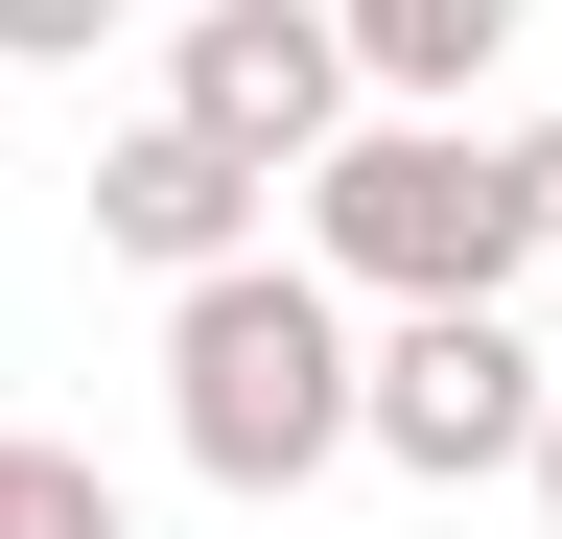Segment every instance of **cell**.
I'll return each instance as SVG.
<instances>
[{
    "label": "cell",
    "instance_id": "cell-4",
    "mask_svg": "<svg viewBox=\"0 0 562 539\" xmlns=\"http://www.w3.org/2000/svg\"><path fill=\"white\" fill-rule=\"evenodd\" d=\"M165 117H188L235 188H305V165L351 142V24H328V0H188Z\"/></svg>",
    "mask_w": 562,
    "mask_h": 539
},
{
    "label": "cell",
    "instance_id": "cell-9",
    "mask_svg": "<svg viewBox=\"0 0 562 539\" xmlns=\"http://www.w3.org/2000/svg\"><path fill=\"white\" fill-rule=\"evenodd\" d=\"M516 165H539V212H562V117H539V142H516Z\"/></svg>",
    "mask_w": 562,
    "mask_h": 539
},
{
    "label": "cell",
    "instance_id": "cell-2",
    "mask_svg": "<svg viewBox=\"0 0 562 539\" xmlns=\"http://www.w3.org/2000/svg\"><path fill=\"white\" fill-rule=\"evenodd\" d=\"M351 375H375V328H351L305 258H235V282L165 305V446L211 469V493H305V469H351Z\"/></svg>",
    "mask_w": 562,
    "mask_h": 539
},
{
    "label": "cell",
    "instance_id": "cell-5",
    "mask_svg": "<svg viewBox=\"0 0 562 539\" xmlns=\"http://www.w3.org/2000/svg\"><path fill=\"white\" fill-rule=\"evenodd\" d=\"M258 212H281V188H235V165H211L165 94H140L117 142H94V258H140L165 305H188V282H235V258H258Z\"/></svg>",
    "mask_w": 562,
    "mask_h": 539
},
{
    "label": "cell",
    "instance_id": "cell-6",
    "mask_svg": "<svg viewBox=\"0 0 562 539\" xmlns=\"http://www.w3.org/2000/svg\"><path fill=\"white\" fill-rule=\"evenodd\" d=\"M328 24H351V117H469L516 0H328Z\"/></svg>",
    "mask_w": 562,
    "mask_h": 539
},
{
    "label": "cell",
    "instance_id": "cell-3",
    "mask_svg": "<svg viewBox=\"0 0 562 539\" xmlns=\"http://www.w3.org/2000/svg\"><path fill=\"white\" fill-rule=\"evenodd\" d=\"M539 423H562V375H539V328H516V305H422V328H375V375H351V446L422 469V493L539 469Z\"/></svg>",
    "mask_w": 562,
    "mask_h": 539
},
{
    "label": "cell",
    "instance_id": "cell-1",
    "mask_svg": "<svg viewBox=\"0 0 562 539\" xmlns=\"http://www.w3.org/2000/svg\"><path fill=\"white\" fill-rule=\"evenodd\" d=\"M539 258H562V212H539V165L492 142V117H351V142L305 165V282L328 305L375 282L422 328V305H516Z\"/></svg>",
    "mask_w": 562,
    "mask_h": 539
},
{
    "label": "cell",
    "instance_id": "cell-8",
    "mask_svg": "<svg viewBox=\"0 0 562 539\" xmlns=\"http://www.w3.org/2000/svg\"><path fill=\"white\" fill-rule=\"evenodd\" d=\"M516 493H539V539H562V423H539V469H516Z\"/></svg>",
    "mask_w": 562,
    "mask_h": 539
},
{
    "label": "cell",
    "instance_id": "cell-7",
    "mask_svg": "<svg viewBox=\"0 0 562 539\" xmlns=\"http://www.w3.org/2000/svg\"><path fill=\"white\" fill-rule=\"evenodd\" d=\"M0 539H140V516H117V469H94V446L0 423Z\"/></svg>",
    "mask_w": 562,
    "mask_h": 539
}]
</instances>
